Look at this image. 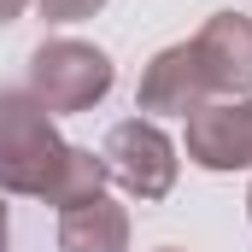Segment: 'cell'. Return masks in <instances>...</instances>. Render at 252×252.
Listing matches in <instances>:
<instances>
[{"instance_id": "8992f818", "label": "cell", "mask_w": 252, "mask_h": 252, "mask_svg": "<svg viewBox=\"0 0 252 252\" xmlns=\"http://www.w3.org/2000/svg\"><path fill=\"white\" fill-rule=\"evenodd\" d=\"M193 53H199V70H205L217 100L252 94V18L247 12H211L205 30L193 35Z\"/></svg>"}, {"instance_id": "7c38bea8", "label": "cell", "mask_w": 252, "mask_h": 252, "mask_svg": "<svg viewBox=\"0 0 252 252\" xmlns=\"http://www.w3.org/2000/svg\"><path fill=\"white\" fill-rule=\"evenodd\" d=\"M247 217H252V193H247Z\"/></svg>"}, {"instance_id": "30bf717a", "label": "cell", "mask_w": 252, "mask_h": 252, "mask_svg": "<svg viewBox=\"0 0 252 252\" xmlns=\"http://www.w3.org/2000/svg\"><path fill=\"white\" fill-rule=\"evenodd\" d=\"M0 252H6V205H0Z\"/></svg>"}, {"instance_id": "52a82bcc", "label": "cell", "mask_w": 252, "mask_h": 252, "mask_svg": "<svg viewBox=\"0 0 252 252\" xmlns=\"http://www.w3.org/2000/svg\"><path fill=\"white\" fill-rule=\"evenodd\" d=\"M59 252H129V211L94 193L59 211Z\"/></svg>"}, {"instance_id": "8fae6325", "label": "cell", "mask_w": 252, "mask_h": 252, "mask_svg": "<svg viewBox=\"0 0 252 252\" xmlns=\"http://www.w3.org/2000/svg\"><path fill=\"white\" fill-rule=\"evenodd\" d=\"M158 252H182V247H158Z\"/></svg>"}, {"instance_id": "9c48e42d", "label": "cell", "mask_w": 252, "mask_h": 252, "mask_svg": "<svg viewBox=\"0 0 252 252\" xmlns=\"http://www.w3.org/2000/svg\"><path fill=\"white\" fill-rule=\"evenodd\" d=\"M24 6H30V0H0V24H12V18H18Z\"/></svg>"}, {"instance_id": "3957f363", "label": "cell", "mask_w": 252, "mask_h": 252, "mask_svg": "<svg viewBox=\"0 0 252 252\" xmlns=\"http://www.w3.org/2000/svg\"><path fill=\"white\" fill-rule=\"evenodd\" d=\"M100 164H106V182H118L141 205H153V199H164V193L176 188V164L182 158H176V141L153 118H124V124L106 129Z\"/></svg>"}, {"instance_id": "6da1fadb", "label": "cell", "mask_w": 252, "mask_h": 252, "mask_svg": "<svg viewBox=\"0 0 252 252\" xmlns=\"http://www.w3.org/2000/svg\"><path fill=\"white\" fill-rule=\"evenodd\" d=\"M64 153L70 141H59L53 112L30 88H0V188L24 199H47Z\"/></svg>"}, {"instance_id": "5b68a950", "label": "cell", "mask_w": 252, "mask_h": 252, "mask_svg": "<svg viewBox=\"0 0 252 252\" xmlns=\"http://www.w3.org/2000/svg\"><path fill=\"white\" fill-rule=\"evenodd\" d=\"M205 100H211V82L199 70L193 41H176V47L153 53V64L135 82V112H147V118H193Z\"/></svg>"}, {"instance_id": "7a4b0ae2", "label": "cell", "mask_w": 252, "mask_h": 252, "mask_svg": "<svg viewBox=\"0 0 252 252\" xmlns=\"http://www.w3.org/2000/svg\"><path fill=\"white\" fill-rule=\"evenodd\" d=\"M112 59L106 47L94 41H76V35H53L30 53V94L59 118V112H94L106 94H112Z\"/></svg>"}, {"instance_id": "277c9868", "label": "cell", "mask_w": 252, "mask_h": 252, "mask_svg": "<svg viewBox=\"0 0 252 252\" xmlns=\"http://www.w3.org/2000/svg\"><path fill=\"white\" fill-rule=\"evenodd\" d=\"M188 164L199 170H252V94L205 100L188 118Z\"/></svg>"}, {"instance_id": "ba28073f", "label": "cell", "mask_w": 252, "mask_h": 252, "mask_svg": "<svg viewBox=\"0 0 252 252\" xmlns=\"http://www.w3.org/2000/svg\"><path fill=\"white\" fill-rule=\"evenodd\" d=\"M106 0H35V12L47 18V24H82V18H94Z\"/></svg>"}]
</instances>
